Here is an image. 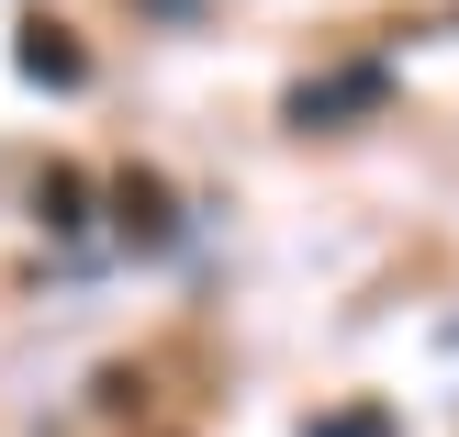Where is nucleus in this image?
I'll list each match as a JSON object with an SVG mask.
<instances>
[{
    "mask_svg": "<svg viewBox=\"0 0 459 437\" xmlns=\"http://www.w3.org/2000/svg\"><path fill=\"white\" fill-rule=\"evenodd\" d=\"M381 101H393V67H381V57H359V67H325V79H303V90H291V124H359V112H381Z\"/></svg>",
    "mask_w": 459,
    "mask_h": 437,
    "instance_id": "f257e3e1",
    "label": "nucleus"
},
{
    "mask_svg": "<svg viewBox=\"0 0 459 437\" xmlns=\"http://www.w3.org/2000/svg\"><path fill=\"white\" fill-rule=\"evenodd\" d=\"M79 202H90V191H79V169H45V191H34V214L56 224V236H67V224H79Z\"/></svg>",
    "mask_w": 459,
    "mask_h": 437,
    "instance_id": "20e7f679",
    "label": "nucleus"
},
{
    "mask_svg": "<svg viewBox=\"0 0 459 437\" xmlns=\"http://www.w3.org/2000/svg\"><path fill=\"white\" fill-rule=\"evenodd\" d=\"M12 67H22L34 90H79V79H90V57H79V34H67V22H22Z\"/></svg>",
    "mask_w": 459,
    "mask_h": 437,
    "instance_id": "f03ea898",
    "label": "nucleus"
},
{
    "mask_svg": "<svg viewBox=\"0 0 459 437\" xmlns=\"http://www.w3.org/2000/svg\"><path fill=\"white\" fill-rule=\"evenodd\" d=\"M303 437H393V415H381V404H336V415H314Z\"/></svg>",
    "mask_w": 459,
    "mask_h": 437,
    "instance_id": "39448f33",
    "label": "nucleus"
},
{
    "mask_svg": "<svg viewBox=\"0 0 459 437\" xmlns=\"http://www.w3.org/2000/svg\"><path fill=\"white\" fill-rule=\"evenodd\" d=\"M112 214H124V236L169 247V191H157V179H124V191H112Z\"/></svg>",
    "mask_w": 459,
    "mask_h": 437,
    "instance_id": "7ed1b4c3",
    "label": "nucleus"
}]
</instances>
